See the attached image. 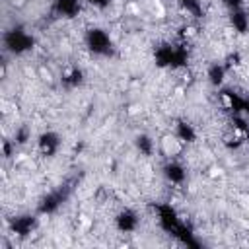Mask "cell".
I'll return each mask as SVG.
<instances>
[{
  "instance_id": "cell-1",
  "label": "cell",
  "mask_w": 249,
  "mask_h": 249,
  "mask_svg": "<svg viewBox=\"0 0 249 249\" xmlns=\"http://www.w3.org/2000/svg\"><path fill=\"white\" fill-rule=\"evenodd\" d=\"M4 47L12 54H23V53H27L33 47V37L29 33H25L23 29H19V27L16 29L14 27V29L6 31V35H4Z\"/></svg>"
},
{
  "instance_id": "cell-2",
  "label": "cell",
  "mask_w": 249,
  "mask_h": 249,
  "mask_svg": "<svg viewBox=\"0 0 249 249\" xmlns=\"http://www.w3.org/2000/svg\"><path fill=\"white\" fill-rule=\"evenodd\" d=\"M86 41L95 54H107L111 51V39L103 29H89Z\"/></svg>"
},
{
  "instance_id": "cell-3",
  "label": "cell",
  "mask_w": 249,
  "mask_h": 249,
  "mask_svg": "<svg viewBox=\"0 0 249 249\" xmlns=\"http://www.w3.org/2000/svg\"><path fill=\"white\" fill-rule=\"evenodd\" d=\"M37 146H39V152L43 156H54V152L58 150L60 146V140L54 132H43L37 140Z\"/></svg>"
},
{
  "instance_id": "cell-4",
  "label": "cell",
  "mask_w": 249,
  "mask_h": 249,
  "mask_svg": "<svg viewBox=\"0 0 249 249\" xmlns=\"http://www.w3.org/2000/svg\"><path fill=\"white\" fill-rule=\"evenodd\" d=\"M35 228V218L33 216H18L12 220V230L18 235H27Z\"/></svg>"
},
{
  "instance_id": "cell-5",
  "label": "cell",
  "mask_w": 249,
  "mask_h": 249,
  "mask_svg": "<svg viewBox=\"0 0 249 249\" xmlns=\"http://www.w3.org/2000/svg\"><path fill=\"white\" fill-rule=\"evenodd\" d=\"M163 175L167 181L171 183H183L185 181V169L183 165H179L177 161H169L163 165Z\"/></svg>"
},
{
  "instance_id": "cell-6",
  "label": "cell",
  "mask_w": 249,
  "mask_h": 249,
  "mask_svg": "<svg viewBox=\"0 0 249 249\" xmlns=\"http://www.w3.org/2000/svg\"><path fill=\"white\" fill-rule=\"evenodd\" d=\"M62 200H64V193H62V191L51 193V195H47V196L43 198V202L39 204V212H43V214H49V212L56 210V208H58V204H60Z\"/></svg>"
},
{
  "instance_id": "cell-7",
  "label": "cell",
  "mask_w": 249,
  "mask_h": 249,
  "mask_svg": "<svg viewBox=\"0 0 249 249\" xmlns=\"http://www.w3.org/2000/svg\"><path fill=\"white\" fill-rule=\"evenodd\" d=\"M136 226H138V218L132 210H124L117 216V228L121 231H132Z\"/></svg>"
},
{
  "instance_id": "cell-8",
  "label": "cell",
  "mask_w": 249,
  "mask_h": 249,
  "mask_svg": "<svg viewBox=\"0 0 249 249\" xmlns=\"http://www.w3.org/2000/svg\"><path fill=\"white\" fill-rule=\"evenodd\" d=\"M161 148H163V152L169 156V158H173V156H177V154H181V150H183V142L173 134V136H165L163 140H161Z\"/></svg>"
},
{
  "instance_id": "cell-9",
  "label": "cell",
  "mask_w": 249,
  "mask_h": 249,
  "mask_svg": "<svg viewBox=\"0 0 249 249\" xmlns=\"http://www.w3.org/2000/svg\"><path fill=\"white\" fill-rule=\"evenodd\" d=\"M54 10L62 16H74L80 10V0H54Z\"/></svg>"
},
{
  "instance_id": "cell-10",
  "label": "cell",
  "mask_w": 249,
  "mask_h": 249,
  "mask_svg": "<svg viewBox=\"0 0 249 249\" xmlns=\"http://www.w3.org/2000/svg\"><path fill=\"white\" fill-rule=\"evenodd\" d=\"M175 136L185 144V142H193L195 140V130L189 123H179L175 128Z\"/></svg>"
},
{
  "instance_id": "cell-11",
  "label": "cell",
  "mask_w": 249,
  "mask_h": 249,
  "mask_svg": "<svg viewBox=\"0 0 249 249\" xmlns=\"http://www.w3.org/2000/svg\"><path fill=\"white\" fill-rule=\"evenodd\" d=\"M231 25H233L237 31H245V29L249 27V19H247V16H245L243 10L231 12Z\"/></svg>"
},
{
  "instance_id": "cell-12",
  "label": "cell",
  "mask_w": 249,
  "mask_h": 249,
  "mask_svg": "<svg viewBox=\"0 0 249 249\" xmlns=\"http://www.w3.org/2000/svg\"><path fill=\"white\" fill-rule=\"evenodd\" d=\"M224 74H226V68H224L222 64H214V66H210V70H208V78H210V82H212L214 86H220V84H222Z\"/></svg>"
},
{
  "instance_id": "cell-13",
  "label": "cell",
  "mask_w": 249,
  "mask_h": 249,
  "mask_svg": "<svg viewBox=\"0 0 249 249\" xmlns=\"http://www.w3.org/2000/svg\"><path fill=\"white\" fill-rule=\"evenodd\" d=\"M136 144H138V148H140L146 156H150L152 150H154V142H152L148 136H138V142H136Z\"/></svg>"
},
{
  "instance_id": "cell-14",
  "label": "cell",
  "mask_w": 249,
  "mask_h": 249,
  "mask_svg": "<svg viewBox=\"0 0 249 249\" xmlns=\"http://www.w3.org/2000/svg\"><path fill=\"white\" fill-rule=\"evenodd\" d=\"M82 82V72L80 70H72L70 74L64 76V84H70V86H76Z\"/></svg>"
},
{
  "instance_id": "cell-15",
  "label": "cell",
  "mask_w": 249,
  "mask_h": 249,
  "mask_svg": "<svg viewBox=\"0 0 249 249\" xmlns=\"http://www.w3.org/2000/svg\"><path fill=\"white\" fill-rule=\"evenodd\" d=\"M191 14H195V16H198L200 14V4H198V0H179Z\"/></svg>"
},
{
  "instance_id": "cell-16",
  "label": "cell",
  "mask_w": 249,
  "mask_h": 249,
  "mask_svg": "<svg viewBox=\"0 0 249 249\" xmlns=\"http://www.w3.org/2000/svg\"><path fill=\"white\" fill-rule=\"evenodd\" d=\"M231 12H235V10H241V4H243V0H222Z\"/></svg>"
},
{
  "instance_id": "cell-17",
  "label": "cell",
  "mask_w": 249,
  "mask_h": 249,
  "mask_svg": "<svg viewBox=\"0 0 249 249\" xmlns=\"http://www.w3.org/2000/svg\"><path fill=\"white\" fill-rule=\"evenodd\" d=\"M84 2H88V4H91L95 8H105V6H109L111 0H84Z\"/></svg>"
},
{
  "instance_id": "cell-18",
  "label": "cell",
  "mask_w": 249,
  "mask_h": 249,
  "mask_svg": "<svg viewBox=\"0 0 249 249\" xmlns=\"http://www.w3.org/2000/svg\"><path fill=\"white\" fill-rule=\"evenodd\" d=\"M10 2H12V6H18V8L25 4V0H10Z\"/></svg>"
}]
</instances>
